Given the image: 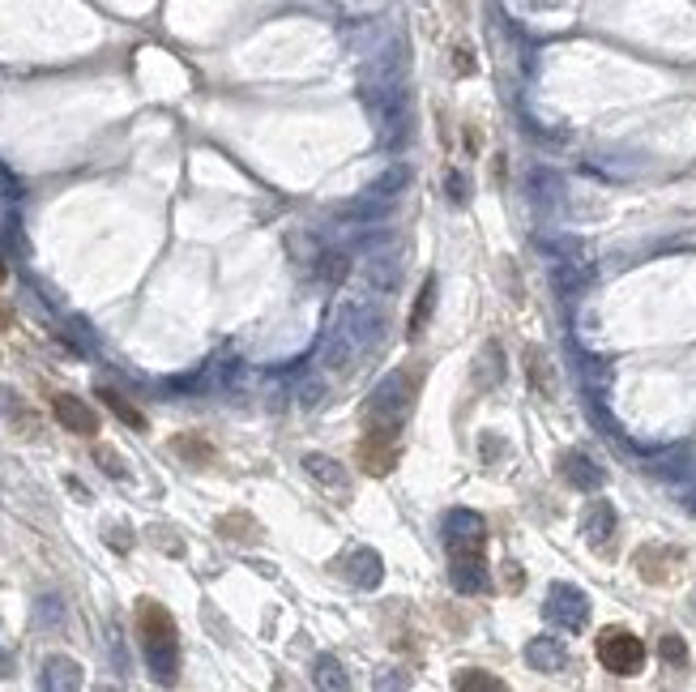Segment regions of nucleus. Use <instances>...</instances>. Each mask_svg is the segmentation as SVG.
Masks as SVG:
<instances>
[{
  "instance_id": "obj_16",
  "label": "nucleus",
  "mask_w": 696,
  "mask_h": 692,
  "mask_svg": "<svg viewBox=\"0 0 696 692\" xmlns=\"http://www.w3.org/2000/svg\"><path fill=\"white\" fill-rule=\"evenodd\" d=\"M453 684H458V689H487V692L505 689V680H496V676H483V671H462Z\"/></svg>"
},
{
  "instance_id": "obj_9",
  "label": "nucleus",
  "mask_w": 696,
  "mask_h": 692,
  "mask_svg": "<svg viewBox=\"0 0 696 692\" xmlns=\"http://www.w3.org/2000/svg\"><path fill=\"white\" fill-rule=\"evenodd\" d=\"M432 308H436V279H427V283L419 287L414 312H410V338H419V334L427 330V317H432Z\"/></svg>"
},
{
  "instance_id": "obj_6",
  "label": "nucleus",
  "mask_w": 696,
  "mask_h": 692,
  "mask_svg": "<svg viewBox=\"0 0 696 692\" xmlns=\"http://www.w3.org/2000/svg\"><path fill=\"white\" fill-rule=\"evenodd\" d=\"M551 616H556L564 629H581V625H585V594L569 590V585H556V590H551Z\"/></svg>"
},
{
  "instance_id": "obj_17",
  "label": "nucleus",
  "mask_w": 696,
  "mask_h": 692,
  "mask_svg": "<svg viewBox=\"0 0 696 692\" xmlns=\"http://www.w3.org/2000/svg\"><path fill=\"white\" fill-rule=\"evenodd\" d=\"M95 461H99V466H103L112 479H120V474H124V458H120L116 449H108V445H95Z\"/></svg>"
},
{
  "instance_id": "obj_12",
  "label": "nucleus",
  "mask_w": 696,
  "mask_h": 692,
  "mask_svg": "<svg viewBox=\"0 0 696 692\" xmlns=\"http://www.w3.org/2000/svg\"><path fill=\"white\" fill-rule=\"evenodd\" d=\"M219 534L223 539H232V543H252L261 530H257V521L252 518H244V514H232V518H223L219 521Z\"/></svg>"
},
{
  "instance_id": "obj_13",
  "label": "nucleus",
  "mask_w": 696,
  "mask_h": 692,
  "mask_svg": "<svg viewBox=\"0 0 696 692\" xmlns=\"http://www.w3.org/2000/svg\"><path fill=\"white\" fill-rule=\"evenodd\" d=\"M658 552H662V547H641V552H637V569H641V577H645V581H654V585H658V581H667V577L675 573V569H658ZM667 560H680V556L671 552Z\"/></svg>"
},
{
  "instance_id": "obj_5",
  "label": "nucleus",
  "mask_w": 696,
  "mask_h": 692,
  "mask_svg": "<svg viewBox=\"0 0 696 692\" xmlns=\"http://www.w3.org/2000/svg\"><path fill=\"white\" fill-rule=\"evenodd\" d=\"M52 415H57L60 428L73 432V436H99V415L77 394H52Z\"/></svg>"
},
{
  "instance_id": "obj_18",
  "label": "nucleus",
  "mask_w": 696,
  "mask_h": 692,
  "mask_svg": "<svg viewBox=\"0 0 696 692\" xmlns=\"http://www.w3.org/2000/svg\"><path fill=\"white\" fill-rule=\"evenodd\" d=\"M9 283V265H4V257H0V287Z\"/></svg>"
},
{
  "instance_id": "obj_7",
  "label": "nucleus",
  "mask_w": 696,
  "mask_h": 692,
  "mask_svg": "<svg viewBox=\"0 0 696 692\" xmlns=\"http://www.w3.org/2000/svg\"><path fill=\"white\" fill-rule=\"evenodd\" d=\"M172 454H179V458L188 461V466H201V470L219 461V449H214L206 436H197V432H184V436H175Z\"/></svg>"
},
{
  "instance_id": "obj_1",
  "label": "nucleus",
  "mask_w": 696,
  "mask_h": 692,
  "mask_svg": "<svg viewBox=\"0 0 696 692\" xmlns=\"http://www.w3.org/2000/svg\"><path fill=\"white\" fill-rule=\"evenodd\" d=\"M137 641L159 684H175L179 676V629L159 598H137Z\"/></svg>"
},
{
  "instance_id": "obj_14",
  "label": "nucleus",
  "mask_w": 696,
  "mask_h": 692,
  "mask_svg": "<svg viewBox=\"0 0 696 692\" xmlns=\"http://www.w3.org/2000/svg\"><path fill=\"white\" fill-rule=\"evenodd\" d=\"M658 654L667 658V663H675V667H684L688 663V645H684V637L667 633L662 641H658Z\"/></svg>"
},
{
  "instance_id": "obj_11",
  "label": "nucleus",
  "mask_w": 696,
  "mask_h": 692,
  "mask_svg": "<svg viewBox=\"0 0 696 692\" xmlns=\"http://www.w3.org/2000/svg\"><path fill=\"white\" fill-rule=\"evenodd\" d=\"M564 474H569L577 487H598V483H602V474L594 470V461L581 458V454H569V458H564Z\"/></svg>"
},
{
  "instance_id": "obj_19",
  "label": "nucleus",
  "mask_w": 696,
  "mask_h": 692,
  "mask_svg": "<svg viewBox=\"0 0 696 692\" xmlns=\"http://www.w3.org/2000/svg\"><path fill=\"white\" fill-rule=\"evenodd\" d=\"M9 325H13V321H9V312L0 308V330H9Z\"/></svg>"
},
{
  "instance_id": "obj_8",
  "label": "nucleus",
  "mask_w": 696,
  "mask_h": 692,
  "mask_svg": "<svg viewBox=\"0 0 696 692\" xmlns=\"http://www.w3.org/2000/svg\"><path fill=\"white\" fill-rule=\"evenodd\" d=\"M99 398H103V406H108V410L116 415L120 423H128L133 432H146V428H150V419H146V415H141L137 406L128 403L124 394H116V390H99Z\"/></svg>"
},
{
  "instance_id": "obj_10",
  "label": "nucleus",
  "mask_w": 696,
  "mask_h": 692,
  "mask_svg": "<svg viewBox=\"0 0 696 692\" xmlns=\"http://www.w3.org/2000/svg\"><path fill=\"white\" fill-rule=\"evenodd\" d=\"M611 530H616V514H611L602 501H594V505H589V514H585V534H589V543L598 547Z\"/></svg>"
},
{
  "instance_id": "obj_4",
  "label": "nucleus",
  "mask_w": 696,
  "mask_h": 692,
  "mask_svg": "<svg viewBox=\"0 0 696 692\" xmlns=\"http://www.w3.org/2000/svg\"><path fill=\"white\" fill-rule=\"evenodd\" d=\"M483 526H474V534L470 539H453V581H458V590L465 594H478V590H487V560H483Z\"/></svg>"
},
{
  "instance_id": "obj_2",
  "label": "nucleus",
  "mask_w": 696,
  "mask_h": 692,
  "mask_svg": "<svg viewBox=\"0 0 696 692\" xmlns=\"http://www.w3.org/2000/svg\"><path fill=\"white\" fill-rule=\"evenodd\" d=\"M402 458V423H368V432L355 445V461L368 474H389Z\"/></svg>"
},
{
  "instance_id": "obj_3",
  "label": "nucleus",
  "mask_w": 696,
  "mask_h": 692,
  "mask_svg": "<svg viewBox=\"0 0 696 692\" xmlns=\"http://www.w3.org/2000/svg\"><path fill=\"white\" fill-rule=\"evenodd\" d=\"M594 654L611 676H637L645 667V641L633 629H602L594 637Z\"/></svg>"
},
{
  "instance_id": "obj_15",
  "label": "nucleus",
  "mask_w": 696,
  "mask_h": 692,
  "mask_svg": "<svg viewBox=\"0 0 696 692\" xmlns=\"http://www.w3.org/2000/svg\"><path fill=\"white\" fill-rule=\"evenodd\" d=\"M530 663H538V667H547V671H560L564 667V654L556 650V645H530Z\"/></svg>"
}]
</instances>
